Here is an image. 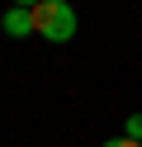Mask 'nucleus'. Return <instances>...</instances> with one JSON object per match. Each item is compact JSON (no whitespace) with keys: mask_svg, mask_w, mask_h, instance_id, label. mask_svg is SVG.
Segmentation results:
<instances>
[{"mask_svg":"<svg viewBox=\"0 0 142 147\" xmlns=\"http://www.w3.org/2000/svg\"><path fill=\"white\" fill-rule=\"evenodd\" d=\"M104 147H142V142H137V138H109Z\"/></svg>","mask_w":142,"mask_h":147,"instance_id":"obj_4","label":"nucleus"},{"mask_svg":"<svg viewBox=\"0 0 142 147\" xmlns=\"http://www.w3.org/2000/svg\"><path fill=\"white\" fill-rule=\"evenodd\" d=\"M9 5H28V10H33V5H38V0H9Z\"/></svg>","mask_w":142,"mask_h":147,"instance_id":"obj_5","label":"nucleus"},{"mask_svg":"<svg viewBox=\"0 0 142 147\" xmlns=\"http://www.w3.org/2000/svg\"><path fill=\"white\" fill-rule=\"evenodd\" d=\"M123 138H137V142H142V114H128V123H123Z\"/></svg>","mask_w":142,"mask_h":147,"instance_id":"obj_3","label":"nucleus"},{"mask_svg":"<svg viewBox=\"0 0 142 147\" xmlns=\"http://www.w3.org/2000/svg\"><path fill=\"white\" fill-rule=\"evenodd\" d=\"M33 33L47 43H71L76 38V10L66 0H38L33 5Z\"/></svg>","mask_w":142,"mask_h":147,"instance_id":"obj_1","label":"nucleus"},{"mask_svg":"<svg viewBox=\"0 0 142 147\" xmlns=\"http://www.w3.org/2000/svg\"><path fill=\"white\" fill-rule=\"evenodd\" d=\"M0 29H5L9 38H28V33H33V10H28V5H9V10L0 14Z\"/></svg>","mask_w":142,"mask_h":147,"instance_id":"obj_2","label":"nucleus"}]
</instances>
